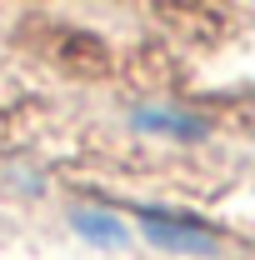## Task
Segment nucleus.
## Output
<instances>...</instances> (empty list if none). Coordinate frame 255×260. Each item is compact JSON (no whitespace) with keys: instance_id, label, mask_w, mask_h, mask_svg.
<instances>
[{"instance_id":"nucleus-3","label":"nucleus","mask_w":255,"mask_h":260,"mask_svg":"<svg viewBox=\"0 0 255 260\" xmlns=\"http://www.w3.org/2000/svg\"><path fill=\"white\" fill-rule=\"evenodd\" d=\"M130 125L140 135H170V140H205V120L185 115V110H170V105H145L130 115Z\"/></svg>"},{"instance_id":"nucleus-2","label":"nucleus","mask_w":255,"mask_h":260,"mask_svg":"<svg viewBox=\"0 0 255 260\" xmlns=\"http://www.w3.org/2000/svg\"><path fill=\"white\" fill-rule=\"evenodd\" d=\"M70 225H75L80 240H90V245H100V250L130 245V225L115 215V210H105V205H75V210H70Z\"/></svg>"},{"instance_id":"nucleus-1","label":"nucleus","mask_w":255,"mask_h":260,"mask_svg":"<svg viewBox=\"0 0 255 260\" xmlns=\"http://www.w3.org/2000/svg\"><path fill=\"white\" fill-rule=\"evenodd\" d=\"M150 245L160 250H175V255H215L220 250V235L195 220V215H180V210H160V205H135V225Z\"/></svg>"}]
</instances>
